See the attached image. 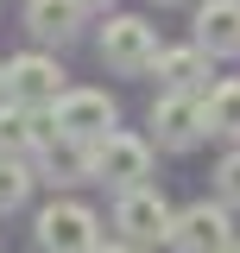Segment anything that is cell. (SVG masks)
<instances>
[{
	"mask_svg": "<svg viewBox=\"0 0 240 253\" xmlns=\"http://www.w3.org/2000/svg\"><path fill=\"white\" fill-rule=\"evenodd\" d=\"M89 177L95 184H108V190H133V184H146L152 177V139H139V133H101L89 146Z\"/></svg>",
	"mask_w": 240,
	"mask_h": 253,
	"instance_id": "6da1fadb",
	"label": "cell"
},
{
	"mask_svg": "<svg viewBox=\"0 0 240 253\" xmlns=\"http://www.w3.org/2000/svg\"><path fill=\"white\" fill-rule=\"evenodd\" d=\"M51 114H57V133L70 146H95L101 133L120 126V108H114L108 89H63L57 101H51Z\"/></svg>",
	"mask_w": 240,
	"mask_h": 253,
	"instance_id": "7a4b0ae2",
	"label": "cell"
},
{
	"mask_svg": "<svg viewBox=\"0 0 240 253\" xmlns=\"http://www.w3.org/2000/svg\"><path fill=\"white\" fill-rule=\"evenodd\" d=\"M32 234H38L44 253H95V247H101V221H95V209H89V203H70V196H63V203H44Z\"/></svg>",
	"mask_w": 240,
	"mask_h": 253,
	"instance_id": "3957f363",
	"label": "cell"
},
{
	"mask_svg": "<svg viewBox=\"0 0 240 253\" xmlns=\"http://www.w3.org/2000/svg\"><path fill=\"white\" fill-rule=\"evenodd\" d=\"M158 32L139 19V13H114L108 26H101V63L120 70V76H146L152 63H158Z\"/></svg>",
	"mask_w": 240,
	"mask_h": 253,
	"instance_id": "277c9868",
	"label": "cell"
},
{
	"mask_svg": "<svg viewBox=\"0 0 240 253\" xmlns=\"http://www.w3.org/2000/svg\"><path fill=\"white\" fill-rule=\"evenodd\" d=\"M63 133H57V114L38 108V101H19V95H0V152H51Z\"/></svg>",
	"mask_w": 240,
	"mask_h": 253,
	"instance_id": "5b68a950",
	"label": "cell"
},
{
	"mask_svg": "<svg viewBox=\"0 0 240 253\" xmlns=\"http://www.w3.org/2000/svg\"><path fill=\"white\" fill-rule=\"evenodd\" d=\"M171 221H177V209L158 196V184H133V190H120V203H114V228L126 234V241L158 247V241H171Z\"/></svg>",
	"mask_w": 240,
	"mask_h": 253,
	"instance_id": "8992f818",
	"label": "cell"
},
{
	"mask_svg": "<svg viewBox=\"0 0 240 253\" xmlns=\"http://www.w3.org/2000/svg\"><path fill=\"white\" fill-rule=\"evenodd\" d=\"M152 133L164 152H190L202 133H209V114H202V95L196 89H164L152 101Z\"/></svg>",
	"mask_w": 240,
	"mask_h": 253,
	"instance_id": "52a82bcc",
	"label": "cell"
},
{
	"mask_svg": "<svg viewBox=\"0 0 240 253\" xmlns=\"http://www.w3.org/2000/svg\"><path fill=\"white\" fill-rule=\"evenodd\" d=\"M234 203H190V209H177V221H171V241L164 247L171 253H215L234 241V215H228Z\"/></svg>",
	"mask_w": 240,
	"mask_h": 253,
	"instance_id": "ba28073f",
	"label": "cell"
},
{
	"mask_svg": "<svg viewBox=\"0 0 240 253\" xmlns=\"http://www.w3.org/2000/svg\"><path fill=\"white\" fill-rule=\"evenodd\" d=\"M70 89L63 83L57 57H44V51H19V57H6V95H19V101H38V108H51L57 95Z\"/></svg>",
	"mask_w": 240,
	"mask_h": 253,
	"instance_id": "9c48e42d",
	"label": "cell"
},
{
	"mask_svg": "<svg viewBox=\"0 0 240 253\" xmlns=\"http://www.w3.org/2000/svg\"><path fill=\"white\" fill-rule=\"evenodd\" d=\"M196 44L209 57H240V0H202L196 6Z\"/></svg>",
	"mask_w": 240,
	"mask_h": 253,
	"instance_id": "30bf717a",
	"label": "cell"
},
{
	"mask_svg": "<svg viewBox=\"0 0 240 253\" xmlns=\"http://www.w3.org/2000/svg\"><path fill=\"white\" fill-rule=\"evenodd\" d=\"M82 26V0H26V32L38 44H70Z\"/></svg>",
	"mask_w": 240,
	"mask_h": 253,
	"instance_id": "8fae6325",
	"label": "cell"
},
{
	"mask_svg": "<svg viewBox=\"0 0 240 253\" xmlns=\"http://www.w3.org/2000/svg\"><path fill=\"white\" fill-rule=\"evenodd\" d=\"M152 76H158L164 89H202V76H209V51H202V44H177V51H158Z\"/></svg>",
	"mask_w": 240,
	"mask_h": 253,
	"instance_id": "7c38bea8",
	"label": "cell"
},
{
	"mask_svg": "<svg viewBox=\"0 0 240 253\" xmlns=\"http://www.w3.org/2000/svg\"><path fill=\"white\" fill-rule=\"evenodd\" d=\"M202 114H209V133L240 139V76H228V83H215V89L202 95Z\"/></svg>",
	"mask_w": 240,
	"mask_h": 253,
	"instance_id": "4fadbf2b",
	"label": "cell"
},
{
	"mask_svg": "<svg viewBox=\"0 0 240 253\" xmlns=\"http://www.w3.org/2000/svg\"><path fill=\"white\" fill-rule=\"evenodd\" d=\"M32 158L19 152H0V215H13V209H26V196H32Z\"/></svg>",
	"mask_w": 240,
	"mask_h": 253,
	"instance_id": "5bb4252c",
	"label": "cell"
},
{
	"mask_svg": "<svg viewBox=\"0 0 240 253\" xmlns=\"http://www.w3.org/2000/svg\"><path fill=\"white\" fill-rule=\"evenodd\" d=\"M215 190H221V203L240 209V152H228L221 165H215Z\"/></svg>",
	"mask_w": 240,
	"mask_h": 253,
	"instance_id": "9a60e30c",
	"label": "cell"
},
{
	"mask_svg": "<svg viewBox=\"0 0 240 253\" xmlns=\"http://www.w3.org/2000/svg\"><path fill=\"white\" fill-rule=\"evenodd\" d=\"M95 253H146V247H139V241H126V234H120V241H101V247H95Z\"/></svg>",
	"mask_w": 240,
	"mask_h": 253,
	"instance_id": "2e32d148",
	"label": "cell"
},
{
	"mask_svg": "<svg viewBox=\"0 0 240 253\" xmlns=\"http://www.w3.org/2000/svg\"><path fill=\"white\" fill-rule=\"evenodd\" d=\"M108 6H114V0H82V13H108Z\"/></svg>",
	"mask_w": 240,
	"mask_h": 253,
	"instance_id": "e0dca14e",
	"label": "cell"
},
{
	"mask_svg": "<svg viewBox=\"0 0 240 253\" xmlns=\"http://www.w3.org/2000/svg\"><path fill=\"white\" fill-rule=\"evenodd\" d=\"M215 253H240V241H228V247H215Z\"/></svg>",
	"mask_w": 240,
	"mask_h": 253,
	"instance_id": "ac0fdd59",
	"label": "cell"
},
{
	"mask_svg": "<svg viewBox=\"0 0 240 253\" xmlns=\"http://www.w3.org/2000/svg\"><path fill=\"white\" fill-rule=\"evenodd\" d=\"M0 95H6V63H0Z\"/></svg>",
	"mask_w": 240,
	"mask_h": 253,
	"instance_id": "d6986e66",
	"label": "cell"
},
{
	"mask_svg": "<svg viewBox=\"0 0 240 253\" xmlns=\"http://www.w3.org/2000/svg\"><path fill=\"white\" fill-rule=\"evenodd\" d=\"M158 6H171V0H158Z\"/></svg>",
	"mask_w": 240,
	"mask_h": 253,
	"instance_id": "ffe728a7",
	"label": "cell"
}]
</instances>
